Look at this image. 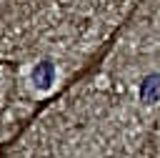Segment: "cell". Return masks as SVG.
I'll use <instances>...</instances> for the list:
<instances>
[{"mask_svg":"<svg viewBox=\"0 0 160 158\" xmlns=\"http://www.w3.org/2000/svg\"><path fill=\"white\" fill-rule=\"evenodd\" d=\"M140 98H142L145 103L160 98V75H148V78L140 83Z\"/></svg>","mask_w":160,"mask_h":158,"instance_id":"obj_1","label":"cell"},{"mask_svg":"<svg viewBox=\"0 0 160 158\" xmlns=\"http://www.w3.org/2000/svg\"><path fill=\"white\" fill-rule=\"evenodd\" d=\"M32 78H35V83H40L42 88H48V85H50V80H52V63H50V60L40 63V65L35 68Z\"/></svg>","mask_w":160,"mask_h":158,"instance_id":"obj_2","label":"cell"}]
</instances>
